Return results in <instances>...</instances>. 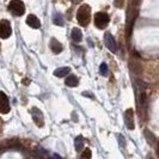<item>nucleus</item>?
<instances>
[{
    "instance_id": "f257e3e1",
    "label": "nucleus",
    "mask_w": 159,
    "mask_h": 159,
    "mask_svg": "<svg viewBox=\"0 0 159 159\" xmlns=\"http://www.w3.org/2000/svg\"><path fill=\"white\" fill-rule=\"evenodd\" d=\"M90 18H91V7L89 5H83L77 12L78 23L83 26H86L90 23Z\"/></svg>"
},
{
    "instance_id": "f03ea898",
    "label": "nucleus",
    "mask_w": 159,
    "mask_h": 159,
    "mask_svg": "<svg viewBox=\"0 0 159 159\" xmlns=\"http://www.w3.org/2000/svg\"><path fill=\"white\" fill-rule=\"evenodd\" d=\"M8 10L15 16H23L25 12V5L22 0H12L8 4Z\"/></svg>"
},
{
    "instance_id": "7ed1b4c3",
    "label": "nucleus",
    "mask_w": 159,
    "mask_h": 159,
    "mask_svg": "<svg viewBox=\"0 0 159 159\" xmlns=\"http://www.w3.org/2000/svg\"><path fill=\"white\" fill-rule=\"evenodd\" d=\"M110 22V18H109V15L105 13V12H98L96 13L95 16V25L98 28V29H103L105 28Z\"/></svg>"
},
{
    "instance_id": "20e7f679",
    "label": "nucleus",
    "mask_w": 159,
    "mask_h": 159,
    "mask_svg": "<svg viewBox=\"0 0 159 159\" xmlns=\"http://www.w3.org/2000/svg\"><path fill=\"white\" fill-rule=\"evenodd\" d=\"M12 35V28H11V24L6 19H2L0 22V36L2 40H6L10 36Z\"/></svg>"
},
{
    "instance_id": "39448f33",
    "label": "nucleus",
    "mask_w": 159,
    "mask_h": 159,
    "mask_svg": "<svg viewBox=\"0 0 159 159\" xmlns=\"http://www.w3.org/2000/svg\"><path fill=\"white\" fill-rule=\"evenodd\" d=\"M104 43H105L107 48H108L111 53H116V50H117V44H116V41H115L114 36H112L110 32H105V34H104Z\"/></svg>"
},
{
    "instance_id": "423d86ee",
    "label": "nucleus",
    "mask_w": 159,
    "mask_h": 159,
    "mask_svg": "<svg viewBox=\"0 0 159 159\" xmlns=\"http://www.w3.org/2000/svg\"><path fill=\"white\" fill-rule=\"evenodd\" d=\"M31 116L32 120L35 121V123L39 126V127H43L44 125V116L39 108H32L31 109Z\"/></svg>"
},
{
    "instance_id": "0eeeda50",
    "label": "nucleus",
    "mask_w": 159,
    "mask_h": 159,
    "mask_svg": "<svg viewBox=\"0 0 159 159\" xmlns=\"http://www.w3.org/2000/svg\"><path fill=\"white\" fill-rule=\"evenodd\" d=\"M125 123H126V127L130 130H133L135 125H134V114H133V109H127L125 112Z\"/></svg>"
},
{
    "instance_id": "6e6552de",
    "label": "nucleus",
    "mask_w": 159,
    "mask_h": 159,
    "mask_svg": "<svg viewBox=\"0 0 159 159\" xmlns=\"http://www.w3.org/2000/svg\"><path fill=\"white\" fill-rule=\"evenodd\" d=\"M0 98H1V102H0V111L1 114H7L10 112L11 108H10V101L8 98L6 97V95L4 92L0 93Z\"/></svg>"
},
{
    "instance_id": "1a4fd4ad",
    "label": "nucleus",
    "mask_w": 159,
    "mask_h": 159,
    "mask_svg": "<svg viewBox=\"0 0 159 159\" xmlns=\"http://www.w3.org/2000/svg\"><path fill=\"white\" fill-rule=\"evenodd\" d=\"M26 24H28L30 28H32V29H40L41 28L40 19L35 16V15H29V16H28V18H26Z\"/></svg>"
},
{
    "instance_id": "9d476101",
    "label": "nucleus",
    "mask_w": 159,
    "mask_h": 159,
    "mask_svg": "<svg viewBox=\"0 0 159 159\" xmlns=\"http://www.w3.org/2000/svg\"><path fill=\"white\" fill-rule=\"evenodd\" d=\"M49 46H50V49H52V52H53L54 54H60V53L62 52V49H64L62 44L56 40V39H52Z\"/></svg>"
},
{
    "instance_id": "9b49d317",
    "label": "nucleus",
    "mask_w": 159,
    "mask_h": 159,
    "mask_svg": "<svg viewBox=\"0 0 159 159\" xmlns=\"http://www.w3.org/2000/svg\"><path fill=\"white\" fill-rule=\"evenodd\" d=\"M71 37H72V40L74 41V42L79 43L80 41L83 40V32H81V30H80V29H78V28H74V29L72 30Z\"/></svg>"
},
{
    "instance_id": "f8f14e48",
    "label": "nucleus",
    "mask_w": 159,
    "mask_h": 159,
    "mask_svg": "<svg viewBox=\"0 0 159 159\" xmlns=\"http://www.w3.org/2000/svg\"><path fill=\"white\" fill-rule=\"evenodd\" d=\"M78 78L75 77V75H68L66 80H65V84L67 85V86H70V88H75V86H78Z\"/></svg>"
},
{
    "instance_id": "ddd939ff",
    "label": "nucleus",
    "mask_w": 159,
    "mask_h": 159,
    "mask_svg": "<svg viewBox=\"0 0 159 159\" xmlns=\"http://www.w3.org/2000/svg\"><path fill=\"white\" fill-rule=\"evenodd\" d=\"M70 67H60V68H56L54 71V75L57 77V78H62L65 75H67L70 73Z\"/></svg>"
},
{
    "instance_id": "4468645a",
    "label": "nucleus",
    "mask_w": 159,
    "mask_h": 159,
    "mask_svg": "<svg viewBox=\"0 0 159 159\" xmlns=\"http://www.w3.org/2000/svg\"><path fill=\"white\" fill-rule=\"evenodd\" d=\"M74 147H75L77 152L83 151V148H84V138L81 135L75 138V140H74Z\"/></svg>"
},
{
    "instance_id": "2eb2a0df",
    "label": "nucleus",
    "mask_w": 159,
    "mask_h": 159,
    "mask_svg": "<svg viewBox=\"0 0 159 159\" xmlns=\"http://www.w3.org/2000/svg\"><path fill=\"white\" fill-rule=\"evenodd\" d=\"M143 134H145V138H146L147 143H150V145H154V143H156V136L153 135L150 130L145 129V130H143Z\"/></svg>"
},
{
    "instance_id": "dca6fc26",
    "label": "nucleus",
    "mask_w": 159,
    "mask_h": 159,
    "mask_svg": "<svg viewBox=\"0 0 159 159\" xmlns=\"http://www.w3.org/2000/svg\"><path fill=\"white\" fill-rule=\"evenodd\" d=\"M53 22H54V24H56V25L62 26V25H64V17H62V15H61V13H55Z\"/></svg>"
},
{
    "instance_id": "f3484780",
    "label": "nucleus",
    "mask_w": 159,
    "mask_h": 159,
    "mask_svg": "<svg viewBox=\"0 0 159 159\" xmlns=\"http://www.w3.org/2000/svg\"><path fill=\"white\" fill-rule=\"evenodd\" d=\"M91 157H92V152H91L90 148H86V150L83 151L80 159H91Z\"/></svg>"
},
{
    "instance_id": "a211bd4d",
    "label": "nucleus",
    "mask_w": 159,
    "mask_h": 159,
    "mask_svg": "<svg viewBox=\"0 0 159 159\" xmlns=\"http://www.w3.org/2000/svg\"><path fill=\"white\" fill-rule=\"evenodd\" d=\"M99 72H101V74H102V75H104V77L108 74L109 68H108V65L105 64V62H103V64L101 65V67H99Z\"/></svg>"
},
{
    "instance_id": "6ab92c4d",
    "label": "nucleus",
    "mask_w": 159,
    "mask_h": 159,
    "mask_svg": "<svg viewBox=\"0 0 159 159\" xmlns=\"http://www.w3.org/2000/svg\"><path fill=\"white\" fill-rule=\"evenodd\" d=\"M122 1H123V0H115V1H114V5H115L116 7H122Z\"/></svg>"
},
{
    "instance_id": "aec40b11",
    "label": "nucleus",
    "mask_w": 159,
    "mask_h": 159,
    "mask_svg": "<svg viewBox=\"0 0 159 159\" xmlns=\"http://www.w3.org/2000/svg\"><path fill=\"white\" fill-rule=\"evenodd\" d=\"M119 140H120V145H121V147L123 146V143H126V140H123V136L122 135H119Z\"/></svg>"
},
{
    "instance_id": "412c9836",
    "label": "nucleus",
    "mask_w": 159,
    "mask_h": 159,
    "mask_svg": "<svg viewBox=\"0 0 159 159\" xmlns=\"http://www.w3.org/2000/svg\"><path fill=\"white\" fill-rule=\"evenodd\" d=\"M83 96H85V97H86V96H88V97H92V95H91L90 92H83Z\"/></svg>"
},
{
    "instance_id": "4be33fe9",
    "label": "nucleus",
    "mask_w": 159,
    "mask_h": 159,
    "mask_svg": "<svg viewBox=\"0 0 159 159\" xmlns=\"http://www.w3.org/2000/svg\"><path fill=\"white\" fill-rule=\"evenodd\" d=\"M54 159H62L59 154H54Z\"/></svg>"
},
{
    "instance_id": "5701e85b",
    "label": "nucleus",
    "mask_w": 159,
    "mask_h": 159,
    "mask_svg": "<svg viewBox=\"0 0 159 159\" xmlns=\"http://www.w3.org/2000/svg\"><path fill=\"white\" fill-rule=\"evenodd\" d=\"M74 4H79V2H81V0H72Z\"/></svg>"
},
{
    "instance_id": "b1692460",
    "label": "nucleus",
    "mask_w": 159,
    "mask_h": 159,
    "mask_svg": "<svg viewBox=\"0 0 159 159\" xmlns=\"http://www.w3.org/2000/svg\"><path fill=\"white\" fill-rule=\"evenodd\" d=\"M158 154H159V143H158Z\"/></svg>"
},
{
    "instance_id": "393cba45",
    "label": "nucleus",
    "mask_w": 159,
    "mask_h": 159,
    "mask_svg": "<svg viewBox=\"0 0 159 159\" xmlns=\"http://www.w3.org/2000/svg\"><path fill=\"white\" fill-rule=\"evenodd\" d=\"M47 159H53V158H50V157H48V158Z\"/></svg>"
}]
</instances>
